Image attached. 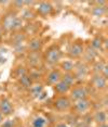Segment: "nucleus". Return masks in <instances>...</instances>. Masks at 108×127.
Masks as SVG:
<instances>
[{
    "label": "nucleus",
    "instance_id": "1",
    "mask_svg": "<svg viewBox=\"0 0 108 127\" xmlns=\"http://www.w3.org/2000/svg\"><path fill=\"white\" fill-rule=\"evenodd\" d=\"M61 57H62V53H61L59 48L57 46H52V47H50L47 50V52H45L44 61L50 65H54L59 62Z\"/></svg>",
    "mask_w": 108,
    "mask_h": 127
},
{
    "label": "nucleus",
    "instance_id": "2",
    "mask_svg": "<svg viewBox=\"0 0 108 127\" xmlns=\"http://www.w3.org/2000/svg\"><path fill=\"white\" fill-rule=\"evenodd\" d=\"M72 73L75 75L76 82H83L89 74V66L87 65L86 62L79 61L75 63V70Z\"/></svg>",
    "mask_w": 108,
    "mask_h": 127
},
{
    "label": "nucleus",
    "instance_id": "3",
    "mask_svg": "<svg viewBox=\"0 0 108 127\" xmlns=\"http://www.w3.org/2000/svg\"><path fill=\"white\" fill-rule=\"evenodd\" d=\"M54 108L59 112L68 111L72 108V100L66 96H61L56 98L55 101H54Z\"/></svg>",
    "mask_w": 108,
    "mask_h": 127
},
{
    "label": "nucleus",
    "instance_id": "4",
    "mask_svg": "<svg viewBox=\"0 0 108 127\" xmlns=\"http://www.w3.org/2000/svg\"><path fill=\"white\" fill-rule=\"evenodd\" d=\"M70 92V100L73 101H78V100H82V99H87L88 98V90L83 86H78L75 87L73 89L69 91Z\"/></svg>",
    "mask_w": 108,
    "mask_h": 127
},
{
    "label": "nucleus",
    "instance_id": "5",
    "mask_svg": "<svg viewBox=\"0 0 108 127\" xmlns=\"http://www.w3.org/2000/svg\"><path fill=\"white\" fill-rule=\"evenodd\" d=\"M42 63V57L39 52H29L27 56V64L32 68H39Z\"/></svg>",
    "mask_w": 108,
    "mask_h": 127
},
{
    "label": "nucleus",
    "instance_id": "6",
    "mask_svg": "<svg viewBox=\"0 0 108 127\" xmlns=\"http://www.w3.org/2000/svg\"><path fill=\"white\" fill-rule=\"evenodd\" d=\"M91 108V101L88 99H82V100H78L75 101L73 103V109L78 114H84L87 113L88 111Z\"/></svg>",
    "mask_w": 108,
    "mask_h": 127
},
{
    "label": "nucleus",
    "instance_id": "7",
    "mask_svg": "<svg viewBox=\"0 0 108 127\" xmlns=\"http://www.w3.org/2000/svg\"><path fill=\"white\" fill-rule=\"evenodd\" d=\"M16 19H18V16L13 13H10V14H8V15H5L3 21H2V24L0 25L1 28L3 30V32H12Z\"/></svg>",
    "mask_w": 108,
    "mask_h": 127
},
{
    "label": "nucleus",
    "instance_id": "8",
    "mask_svg": "<svg viewBox=\"0 0 108 127\" xmlns=\"http://www.w3.org/2000/svg\"><path fill=\"white\" fill-rule=\"evenodd\" d=\"M84 52V46L80 41H76L72 45L69 49V57L72 59H78V58L82 57Z\"/></svg>",
    "mask_w": 108,
    "mask_h": 127
},
{
    "label": "nucleus",
    "instance_id": "9",
    "mask_svg": "<svg viewBox=\"0 0 108 127\" xmlns=\"http://www.w3.org/2000/svg\"><path fill=\"white\" fill-rule=\"evenodd\" d=\"M13 105L11 103V101L7 98H2L0 99V112L3 116H10L13 114Z\"/></svg>",
    "mask_w": 108,
    "mask_h": 127
},
{
    "label": "nucleus",
    "instance_id": "10",
    "mask_svg": "<svg viewBox=\"0 0 108 127\" xmlns=\"http://www.w3.org/2000/svg\"><path fill=\"white\" fill-rule=\"evenodd\" d=\"M91 83H92L93 87L97 90H104L107 87V79L103 77L101 74H94L91 79Z\"/></svg>",
    "mask_w": 108,
    "mask_h": 127
},
{
    "label": "nucleus",
    "instance_id": "11",
    "mask_svg": "<svg viewBox=\"0 0 108 127\" xmlns=\"http://www.w3.org/2000/svg\"><path fill=\"white\" fill-rule=\"evenodd\" d=\"M42 44H43V42H42L41 38L35 37V38H32L26 44V49L29 52H39V51L41 50Z\"/></svg>",
    "mask_w": 108,
    "mask_h": 127
},
{
    "label": "nucleus",
    "instance_id": "12",
    "mask_svg": "<svg viewBox=\"0 0 108 127\" xmlns=\"http://www.w3.org/2000/svg\"><path fill=\"white\" fill-rule=\"evenodd\" d=\"M53 11V7L50 2L47 1H41L40 3L38 4V8H37V12H38L39 15L41 16H48L52 13Z\"/></svg>",
    "mask_w": 108,
    "mask_h": 127
},
{
    "label": "nucleus",
    "instance_id": "13",
    "mask_svg": "<svg viewBox=\"0 0 108 127\" xmlns=\"http://www.w3.org/2000/svg\"><path fill=\"white\" fill-rule=\"evenodd\" d=\"M62 79V73L58 70H52L47 75V83L49 85L55 86Z\"/></svg>",
    "mask_w": 108,
    "mask_h": 127
},
{
    "label": "nucleus",
    "instance_id": "14",
    "mask_svg": "<svg viewBox=\"0 0 108 127\" xmlns=\"http://www.w3.org/2000/svg\"><path fill=\"white\" fill-rule=\"evenodd\" d=\"M93 121L95 123H97L98 125L101 124H106L107 123V114L104 110H97V111L94 113L93 115Z\"/></svg>",
    "mask_w": 108,
    "mask_h": 127
},
{
    "label": "nucleus",
    "instance_id": "15",
    "mask_svg": "<svg viewBox=\"0 0 108 127\" xmlns=\"http://www.w3.org/2000/svg\"><path fill=\"white\" fill-rule=\"evenodd\" d=\"M97 54H98L97 51L94 50V49L91 48L89 46L87 49H84V52H83L82 56H84V61L86 62H92V61H94L95 60V58L97 57Z\"/></svg>",
    "mask_w": 108,
    "mask_h": 127
},
{
    "label": "nucleus",
    "instance_id": "16",
    "mask_svg": "<svg viewBox=\"0 0 108 127\" xmlns=\"http://www.w3.org/2000/svg\"><path fill=\"white\" fill-rule=\"evenodd\" d=\"M54 90L57 92L58 95H61V96H64V95H66L70 91V87L67 84H65L63 80H59V82L54 86Z\"/></svg>",
    "mask_w": 108,
    "mask_h": 127
},
{
    "label": "nucleus",
    "instance_id": "17",
    "mask_svg": "<svg viewBox=\"0 0 108 127\" xmlns=\"http://www.w3.org/2000/svg\"><path fill=\"white\" fill-rule=\"evenodd\" d=\"M25 40H26V35L24 33H21V32H16L12 37V46L15 47V46L23 45Z\"/></svg>",
    "mask_w": 108,
    "mask_h": 127
},
{
    "label": "nucleus",
    "instance_id": "18",
    "mask_svg": "<svg viewBox=\"0 0 108 127\" xmlns=\"http://www.w3.org/2000/svg\"><path fill=\"white\" fill-rule=\"evenodd\" d=\"M42 91H44V88L43 86H42V84H33L32 87L29 88V92L30 95H32V97L34 98H38L40 95L42 94Z\"/></svg>",
    "mask_w": 108,
    "mask_h": 127
},
{
    "label": "nucleus",
    "instance_id": "19",
    "mask_svg": "<svg viewBox=\"0 0 108 127\" xmlns=\"http://www.w3.org/2000/svg\"><path fill=\"white\" fill-rule=\"evenodd\" d=\"M61 67L65 73H72L75 70V62L72 60H65L61 63Z\"/></svg>",
    "mask_w": 108,
    "mask_h": 127
},
{
    "label": "nucleus",
    "instance_id": "20",
    "mask_svg": "<svg viewBox=\"0 0 108 127\" xmlns=\"http://www.w3.org/2000/svg\"><path fill=\"white\" fill-rule=\"evenodd\" d=\"M45 125H47V118L41 115H37L32 121V127H45Z\"/></svg>",
    "mask_w": 108,
    "mask_h": 127
},
{
    "label": "nucleus",
    "instance_id": "21",
    "mask_svg": "<svg viewBox=\"0 0 108 127\" xmlns=\"http://www.w3.org/2000/svg\"><path fill=\"white\" fill-rule=\"evenodd\" d=\"M65 84H67L70 88L72 87L73 85L76 84V78H75V75L73 73H65L64 75H62V79Z\"/></svg>",
    "mask_w": 108,
    "mask_h": 127
},
{
    "label": "nucleus",
    "instance_id": "22",
    "mask_svg": "<svg viewBox=\"0 0 108 127\" xmlns=\"http://www.w3.org/2000/svg\"><path fill=\"white\" fill-rule=\"evenodd\" d=\"M106 12H107L106 7H104V5H95V7H93L92 10H91L92 15L96 16V18H101V16L105 15Z\"/></svg>",
    "mask_w": 108,
    "mask_h": 127
},
{
    "label": "nucleus",
    "instance_id": "23",
    "mask_svg": "<svg viewBox=\"0 0 108 127\" xmlns=\"http://www.w3.org/2000/svg\"><path fill=\"white\" fill-rule=\"evenodd\" d=\"M18 83H19V85H21L23 88H25V89H29L30 87H32V85L34 84L33 80L30 79V77L28 76V74L25 75V76H23V77H21V78H18Z\"/></svg>",
    "mask_w": 108,
    "mask_h": 127
},
{
    "label": "nucleus",
    "instance_id": "24",
    "mask_svg": "<svg viewBox=\"0 0 108 127\" xmlns=\"http://www.w3.org/2000/svg\"><path fill=\"white\" fill-rule=\"evenodd\" d=\"M102 46H103V39H102L101 37H94V38L92 39V41H91L90 47L97 51V50H101L102 49Z\"/></svg>",
    "mask_w": 108,
    "mask_h": 127
},
{
    "label": "nucleus",
    "instance_id": "25",
    "mask_svg": "<svg viewBox=\"0 0 108 127\" xmlns=\"http://www.w3.org/2000/svg\"><path fill=\"white\" fill-rule=\"evenodd\" d=\"M28 76L30 77V79L33 80V83L34 82L37 83L39 79L41 78L42 74H41V72H39V68H32V71L28 73Z\"/></svg>",
    "mask_w": 108,
    "mask_h": 127
},
{
    "label": "nucleus",
    "instance_id": "26",
    "mask_svg": "<svg viewBox=\"0 0 108 127\" xmlns=\"http://www.w3.org/2000/svg\"><path fill=\"white\" fill-rule=\"evenodd\" d=\"M35 12L30 9V8H25L24 10H23V12H22V20L24 21V20H32L35 18Z\"/></svg>",
    "mask_w": 108,
    "mask_h": 127
},
{
    "label": "nucleus",
    "instance_id": "27",
    "mask_svg": "<svg viewBox=\"0 0 108 127\" xmlns=\"http://www.w3.org/2000/svg\"><path fill=\"white\" fill-rule=\"evenodd\" d=\"M14 74H15L16 78L18 79V78H21V77L25 76V75H27L28 74V71H27V68L25 67V66L19 65V66H18V67L15 68V71H14Z\"/></svg>",
    "mask_w": 108,
    "mask_h": 127
},
{
    "label": "nucleus",
    "instance_id": "28",
    "mask_svg": "<svg viewBox=\"0 0 108 127\" xmlns=\"http://www.w3.org/2000/svg\"><path fill=\"white\" fill-rule=\"evenodd\" d=\"M105 65H106V63L104 61H96L93 64V72H94V74H101Z\"/></svg>",
    "mask_w": 108,
    "mask_h": 127
},
{
    "label": "nucleus",
    "instance_id": "29",
    "mask_svg": "<svg viewBox=\"0 0 108 127\" xmlns=\"http://www.w3.org/2000/svg\"><path fill=\"white\" fill-rule=\"evenodd\" d=\"M23 24H24V21H23L21 18L18 16V19H16V21H15V24H14V26H13V31L14 32H19L23 28Z\"/></svg>",
    "mask_w": 108,
    "mask_h": 127
},
{
    "label": "nucleus",
    "instance_id": "30",
    "mask_svg": "<svg viewBox=\"0 0 108 127\" xmlns=\"http://www.w3.org/2000/svg\"><path fill=\"white\" fill-rule=\"evenodd\" d=\"M14 48V52H15L16 54H22V53H24L25 51L27 50L26 49V45H19V46H15V47H13Z\"/></svg>",
    "mask_w": 108,
    "mask_h": 127
},
{
    "label": "nucleus",
    "instance_id": "31",
    "mask_svg": "<svg viewBox=\"0 0 108 127\" xmlns=\"http://www.w3.org/2000/svg\"><path fill=\"white\" fill-rule=\"evenodd\" d=\"M0 125H1V127H14V122L12 120H5Z\"/></svg>",
    "mask_w": 108,
    "mask_h": 127
},
{
    "label": "nucleus",
    "instance_id": "32",
    "mask_svg": "<svg viewBox=\"0 0 108 127\" xmlns=\"http://www.w3.org/2000/svg\"><path fill=\"white\" fill-rule=\"evenodd\" d=\"M12 4H14L16 9H23L24 8V1H14L12 2Z\"/></svg>",
    "mask_w": 108,
    "mask_h": 127
},
{
    "label": "nucleus",
    "instance_id": "33",
    "mask_svg": "<svg viewBox=\"0 0 108 127\" xmlns=\"http://www.w3.org/2000/svg\"><path fill=\"white\" fill-rule=\"evenodd\" d=\"M101 75H102V76H103V77H105V78L107 79V77H108V66H107V64L104 66V68H103V71H102Z\"/></svg>",
    "mask_w": 108,
    "mask_h": 127
},
{
    "label": "nucleus",
    "instance_id": "34",
    "mask_svg": "<svg viewBox=\"0 0 108 127\" xmlns=\"http://www.w3.org/2000/svg\"><path fill=\"white\" fill-rule=\"evenodd\" d=\"M56 127H69V125L67 123H59L56 125Z\"/></svg>",
    "mask_w": 108,
    "mask_h": 127
},
{
    "label": "nucleus",
    "instance_id": "35",
    "mask_svg": "<svg viewBox=\"0 0 108 127\" xmlns=\"http://www.w3.org/2000/svg\"><path fill=\"white\" fill-rule=\"evenodd\" d=\"M3 121H4V116L1 114V112H0V124H1L2 122H3Z\"/></svg>",
    "mask_w": 108,
    "mask_h": 127
},
{
    "label": "nucleus",
    "instance_id": "36",
    "mask_svg": "<svg viewBox=\"0 0 108 127\" xmlns=\"http://www.w3.org/2000/svg\"><path fill=\"white\" fill-rule=\"evenodd\" d=\"M5 62V59L4 58H1L0 57V64H2V63H4Z\"/></svg>",
    "mask_w": 108,
    "mask_h": 127
},
{
    "label": "nucleus",
    "instance_id": "37",
    "mask_svg": "<svg viewBox=\"0 0 108 127\" xmlns=\"http://www.w3.org/2000/svg\"><path fill=\"white\" fill-rule=\"evenodd\" d=\"M98 127H108V126H107V123H106V124H101V125H98Z\"/></svg>",
    "mask_w": 108,
    "mask_h": 127
},
{
    "label": "nucleus",
    "instance_id": "38",
    "mask_svg": "<svg viewBox=\"0 0 108 127\" xmlns=\"http://www.w3.org/2000/svg\"><path fill=\"white\" fill-rule=\"evenodd\" d=\"M2 34H3V30L1 28V26H0V37L2 36Z\"/></svg>",
    "mask_w": 108,
    "mask_h": 127
},
{
    "label": "nucleus",
    "instance_id": "39",
    "mask_svg": "<svg viewBox=\"0 0 108 127\" xmlns=\"http://www.w3.org/2000/svg\"><path fill=\"white\" fill-rule=\"evenodd\" d=\"M81 127H91L90 125H86V124H83V125H82Z\"/></svg>",
    "mask_w": 108,
    "mask_h": 127
}]
</instances>
